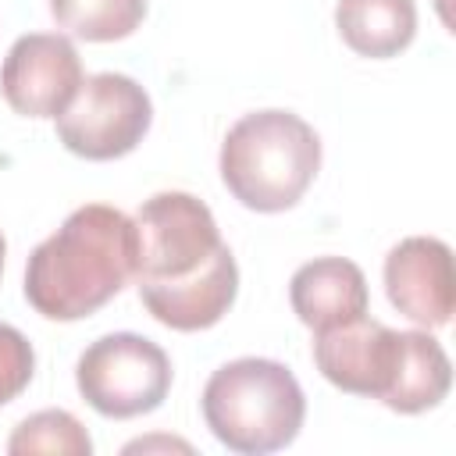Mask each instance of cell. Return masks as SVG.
Listing matches in <instances>:
<instances>
[{
    "mask_svg": "<svg viewBox=\"0 0 456 456\" xmlns=\"http://www.w3.org/2000/svg\"><path fill=\"white\" fill-rule=\"evenodd\" d=\"M153 449H164V452H192V445L185 438H171V435H150V438H135L125 445V452H153Z\"/></svg>",
    "mask_w": 456,
    "mask_h": 456,
    "instance_id": "16",
    "label": "cell"
},
{
    "mask_svg": "<svg viewBox=\"0 0 456 456\" xmlns=\"http://www.w3.org/2000/svg\"><path fill=\"white\" fill-rule=\"evenodd\" d=\"M449 388H452V363H449V353L442 349V342L435 335H428V328L403 331L399 370L381 403L395 413L413 417V413L435 410L449 395Z\"/></svg>",
    "mask_w": 456,
    "mask_h": 456,
    "instance_id": "12",
    "label": "cell"
},
{
    "mask_svg": "<svg viewBox=\"0 0 456 456\" xmlns=\"http://www.w3.org/2000/svg\"><path fill=\"white\" fill-rule=\"evenodd\" d=\"M82 61L68 36L28 32L18 36L0 64V93L21 118H57L82 86Z\"/></svg>",
    "mask_w": 456,
    "mask_h": 456,
    "instance_id": "7",
    "label": "cell"
},
{
    "mask_svg": "<svg viewBox=\"0 0 456 456\" xmlns=\"http://www.w3.org/2000/svg\"><path fill=\"white\" fill-rule=\"evenodd\" d=\"M135 221L107 203H86L46 235L25 264V299L46 321H82L135 281Z\"/></svg>",
    "mask_w": 456,
    "mask_h": 456,
    "instance_id": "2",
    "label": "cell"
},
{
    "mask_svg": "<svg viewBox=\"0 0 456 456\" xmlns=\"http://www.w3.org/2000/svg\"><path fill=\"white\" fill-rule=\"evenodd\" d=\"M135 289L153 321L171 331L214 328L239 296V264L217 221L192 192H157L135 210Z\"/></svg>",
    "mask_w": 456,
    "mask_h": 456,
    "instance_id": "1",
    "label": "cell"
},
{
    "mask_svg": "<svg viewBox=\"0 0 456 456\" xmlns=\"http://www.w3.org/2000/svg\"><path fill=\"white\" fill-rule=\"evenodd\" d=\"M403 356V331L360 314L314 331V363L324 381L349 395L385 399Z\"/></svg>",
    "mask_w": 456,
    "mask_h": 456,
    "instance_id": "8",
    "label": "cell"
},
{
    "mask_svg": "<svg viewBox=\"0 0 456 456\" xmlns=\"http://www.w3.org/2000/svg\"><path fill=\"white\" fill-rule=\"evenodd\" d=\"M4 256H7V242H4V232H0V274H4Z\"/></svg>",
    "mask_w": 456,
    "mask_h": 456,
    "instance_id": "18",
    "label": "cell"
},
{
    "mask_svg": "<svg viewBox=\"0 0 456 456\" xmlns=\"http://www.w3.org/2000/svg\"><path fill=\"white\" fill-rule=\"evenodd\" d=\"M7 452L11 456H36V452H50V456H89L93 452V438L82 428V420L68 410H39L28 413L7 438Z\"/></svg>",
    "mask_w": 456,
    "mask_h": 456,
    "instance_id": "14",
    "label": "cell"
},
{
    "mask_svg": "<svg viewBox=\"0 0 456 456\" xmlns=\"http://www.w3.org/2000/svg\"><path fill=\"white\" fill-rule=\"evenodd\" d=\"M53 121L68 153L82 160H118L146 139L153 125V103L135 78L100 71L82 78L78 93Z\"/></svg>",
    "mask_w": 456,
    "mask_h": 456,
    "instance_id": "6",
    "label": "cell"
},
{
    "mask_svg": "<svg viewBox=\"0 0 456 456\" xmlns=\"http://www.w3.org/2000/svg\"><path fill=\"white\" fill-rule=\"evenodd\" d=\"M200 410L228 452L267 456L296 442L306 420V395L285 363L239 356L207 378Z\"/></svg>",
    "mask_w": 456,
    "mask_h": 456,
    "instance_id": "4",
    "label": "cell"
},
{
    "mask_svg": "<svg viewBox=\"0 0 456 456\" xmlns=\"http://www.w3.org/2000/svg\"><path fill=\"white\" fill-rule=\"evenodd\" d=\"M435 7H438V18H442L445 25H452V11H449V0H435Z\"/></svg>",
    "mask_w": 456,
    "mask_h": 456,
    "instance_id": "17",
    "label": "cell"
},
{
    "mask_svg": "<svg viewBox=\"0 0 456 456\" xmlns=\"http://www.w3.org/2000/svg\"><path fill=\"white\" fill-rule=\"evenodd\" d=\"M50 14L75 39L114 43L142 25L146 0H50Z\"/></svg>",
    "mask_w": 456,
    "mask_h": 456,
    "instance_id": "13",
    "label": "cell"
},
{
    "mask_svg": "<svg viewBox=\"0 0 456 456\" xmlns=\"http://www.w3.org/2000/svg\"><path fill=\"white\" fill-rule=\"evenodd\" d=\"M388 303L420 328H445L456 310L452 249L435 235H410L385 256Z\"/></svg>",
    "mask_w": 456,
    "mask_h": 456,
    "instance_id": "9",
    "label": "cell"
},
{
    "mask_svg": "<svg viewBox=\"0 0 456 456\" xmlns=\"http://www.w3.org/2000/svg\"><path fill=\"white\" fill-rule=\"evenodd\" d=\"M224 189L256 214H281L296 207L321 171V139L292 110L242 114L221 142Z\"/></svg>",
    "mask_w": 456,
    "mask_h": 456,
    "instance_id": "3",
    "label": "cell"
},
{
    "mask_svg": "<svg viewBox=\"0 0 456 456\" xmlns=\"http://www.w3.org/2000/svg\"><path fill=\"white\" fill-rule=\"evenodd\" d=\"M289 303H292V314L310 331H321L367 314L370 296H367V278L353 260L317 256L292 274Z\"/></svg>",
    "mask_w": 456,
    "mask_h": 456,
    "instance_id": "10",
    "label": "cell"
},
{
    "mask_svg": "<svg viewBox=\"0 0 456 456\" xmlns=\"http://www.w3.org/2000/svg\"><path fill=\"white\" fill-rule=\"evenodd\" d=\"M335 28L353 53L370 61H388L413 43L417 4L413 0H338Z\"/></svg>",
    "mask_w": 456,
    "mask_h": 456,
    "instance_id": "11",
    "label": "cell"
},
{
    "mask_svg": "<svg viewBox=\"0 0 456 456\" xmlns=\"http://www.w3.org/2000/svg\"><path fill=\"white\" fill-rule=\"evenodd\" d=\"M36 374V349L32 342L14 328L0 321V406L14 403Z\"/></svg>",
    "mask_w": 456,
    "mask_h": 456,
    "instance_id": "15",
    "label": "cell"
},
{
    "mask_svg": "<svg viewBox=\"0 0 456 456\" xmlns=\"http://www.w3.org/2000/svg\"><path fill=\"white\" fill-rule=\"evenodd\" d=\"M75 385L100 417L132 420L153 413L167 399L171 360L153 338L114 331L86 346L75 363Z\"/></svg>",
    "mask_w": 456,
    "mask_h": 456,
    "instance_id": "5",
    "label": "cell"
}]
</instances>
